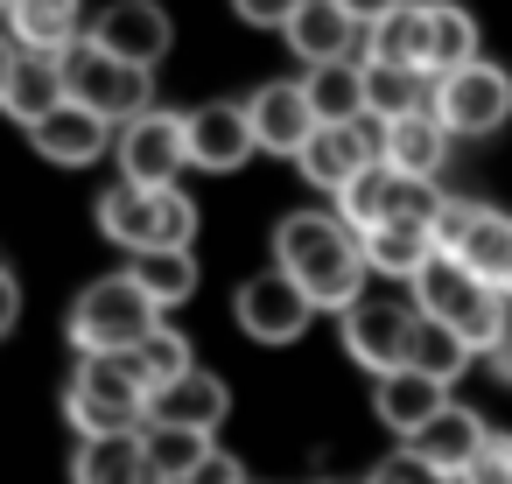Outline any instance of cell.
I'll return each mask as SVG.
<instances>
[{"mask_svg":"<svg viewBox=\"0 0 512 484\" xmlns=\"http://www.w3.org/2000/svg\"><path fill=\"white\" fill-rule=\"evenodd\" d=\"M358 239H365L372 274H393V281H414V274H421V260L442 246L428 218H393V225H372V232H358Z\"/></svg>","mask_w":512,"mask_h":484,"instance_id":"26","label":"cell"},{"mask_svg":"<svg viewBox=\"0 0 512 484\" xmlns=\"http://www.w3.org/2000/svg\"><path fill=\"white\" fill-rule=\"evenodd\" d=\"M64 85H71V99H85L92 113H106L113 127L120 120H134L141 106H148V64H127V57H113L99 36H78L71 50H64Z\"/></svg>","mask_w":512,"mask_h":484,"instance_id":"5","label":"cell"},{"mask_svg":"<svg viewBox=\"0 0 512 484\" xmlns=\"http://www.w3.org/2000/svg\"><path fill=\"white\" fill-rule=\"evenodd\" d=\"M463 484H512V435L505 428H491L477 442V456L463 463Z\"/></svg>","mask_w":512,"mask_h":484,"instance_id":"36","label":"cell"},{"mask_svg":"<svg viewBox=\"0 0 512 484\" xmlns=\"http://www.w3.org/2000/svg\"><path fill=\"white\" fill-rule=\"evenodd\" d=\"M22 50H43V57H64L78 36H85V8L78 0H8V15H0Z\"/></svg>","mask_w":512,"mask_h":484,"instance_id":"21","label":"cell"},{"mask_svg":"<svg viewBox=\"0 0 512 484\" xmlns=\"http://www.w3.org/2000/svg\"><path fill=\"white\" fill-rule=\"evenodd\" d=\"M421 106H435V71H428V64L365 57V113L400 120V113H421Z\"/></svg>","mask_w":512,"mask_h":484,"instance_id":"25","label":"cell"},{"mask_svg":"<svg viewBox=\"0 0 512 484\" xmlns=\"http://www.w3.org/2000/svg\"><path fill=\"white\" fill-rule=\"evenodd\" d=\"M8 71H15V36L0 29V92H8Z\"/></svg>","mask_w":512,"mask_h":484,"instance_id":"42","label":"cell"},{"mask_svg":"<svg viewBox=\"0 0 512 484\" xmlns=\"http://www.w3.org/2000/svg\"><path fill=\"white\" fill-rule=\"evenodd\" d=\"M484 435H491V428H484L470 407L442 400V407H435V421H421V435H407V442H414L421 456H435L442 470H456V477H463V463L477 456V442H484Z\"/></svg>","mask_w":512,"mask_h":484,"instance_id":"27","label":"cell"},{"mask_svg":"<svg viewBox=\"0 0 512 484\" xmlns=\"http://www.w3.org/2000/svg\"><path fill=\"white\" fill-rule=\"evenodd\" d=\"M29 148H36L43 162H57V169H85V162H99V155L113 148V120L92 113L85 99H64V106H50V113L29 127Z\"/></svg>","mask_w":512,"mask_h":484,"instance_id":"14","label":"cell"},{"mask_svg":"<svg viewBox=\"0 0 512 484\" xmlns=\"http://www.w3.org/2000/svg\"><path fill=\"white\" fill-rule=\"evenodd\" d=\"M288 43L302 64H330V57H351L365 43V22L344 8V0H302L295 22H288Z\"/></svg>","mask_w":512,"mask_h":484,"instance_id":"20","label":"cell"},{"mask_svg":"<svg viewBox=\"0 0 512 484\" xmlns=\"http://www.w3.org/2000/svg\"><path fill=\"white\" fill-rule=\"evenodd\" d=\"M379 141H386V120L379 113H358V120H323L309 141H302V155H295V169H302V183H316V190H344L365 162H379Z\"/></svg>","mask_w":512,"mask_h":484,"instance_id":"10","label":"cell"},{"mask_svg":"<svg viewBox=\"0 0 512 484\" xmlns=\"http://www.w3.org/2000/svg\"><path fill=\"white\" fill-rule=\"evenodd\" d=\"M232 414V386L218 372H176L169 386L148 393V421H183V428H218Z\"/></svg>","mask_w":512,"mask_h":484,"instance_id":"19","label":"cell"},{"mask_svg":"<svg viewBox=\"0 0 512 484\" xmlns=\"http://www.w3.org/2000/svg\"><path fill=\"white\" fill-rule=\"evenodd\" d=\"M372 484H379V477H372Z\"/></svg>","mask_w":512,"mask_h":484,"instance_id":"46","label":"cell"},{"mask_svg":"<svg viewBox=\"0 0 512 484\" xmlns=\"http://www.w3.org/2000/svg\"><path fill=\"white\" fill-rule=\"evenodd\" d=\"M120 176L127 183H176L190 169V120L183 113H162V106H141L134 120H120Z\"/></svg>","mask_w":512,"mask_h":484,"instance_id":"9","label":"cell"},{"mask_svg":"<svg viewBox=\"0 0 512 484\" xmlns=\"http://www.w3.org/2000/svg\"><path fill=\"white\" fill-rule=\"evenodd\" d=\"M64 414L78 435H127L148 428V379L134 351H85V365L64 386Z\"/></svg>","mask_w":512,"mask_h":484,"instance_id":"2","label":"cell"},{"mask_svg":"<svg viewBox=\"0 0 512 484\" xmlns=\"http://www.w3.org/2000/svg\"><path fill=\"white\" fill-rule=\"evenodd\" d=\"M183 120H190V169L232 176V169H246V162L260 155L253 113L232 106V99H211V106H197V113H183Z\"/></svg>","mask_w":512,"mask_h":484,"instance_id":"13","label":"cell"},{"mask_svg":"<svg viewBox=\"0 0 512 484\" xmlns=\"http://www.w3.org/2000/svg\"><path fill=\"white\" fill-rule=\"evenodd\" d=\"M365 57L386 64H428V0H400L379 22H365Z\"/></svg>","mask_w":512,"mask_h":484,"instance_id":"28","label":"cell"},{"mask_svg":"<svg viewBox=\"0 0 512 484\" xmlns=\"http://www.w3.org/2000/svg\"><path fill=\"white\" fill-rule=\"evenodd\" d=\"M99 232L127 253H155V246H190L197 239V204L176 183H120L99 197Z\"/></svg>","mask_w":512,"mask_h":484,"instance_id":"3","label":"cell"},{"mask_svg":"<svg viewBox=\"0 0 512 484\" xmlns=\"http://www.w3.org/2000/svg\"><path fill=\"white\" fill-rule=\"evenodd\" d=\"M484 365H491V379H498V386H512V330H505V337L484 351Z\"/></svg>","mask_w":512,"mask_h":484,"instance_id":"40","label":"cell"},{"mask_svg":"<svg viewBox=\"0 0 512 484\" xmlns=\"http://www.w3.org/2000/svg\"><path fill=\"white\" fill-rule=\"evenodd\" d=\"M0 15H8V0H0Z\"/></svg>","mask_w":512,"mask_h":484,"instance_id":"43","label":"cell"},{"mask_svg":"<svg viewBox=\"0 0 512 484\" xmlns=\"http://www.w3.org/2000/svg\"><path fill=\"white\" fill-rule=\"evenodd\" d=\"M183 484H246V470H239V456H225V449H211Z\"/></svg>","mask_w":512,"mask_h":484,"instance_id":"38","label":"cell"},{"mask_svg":"<svg viewBox=\"0 0 512 484\" xmlns=\"http://www.w3.org/2000/svg\"><path fill=\"white\" fill-rule=\"evenodd\" d=\"M71 484H162V470L148 463L141 428H127V435H78Z\"/></svg>","mask_w":512,"mask_h":484,"instance_id":"17","label":"cell"},{"mask_svg":"<svg viewBox=\"0 0 512 484\" xmlns=\"http://www.w3.org/2000/svg\"><path fill=\"white\" fill-rule=\"evenodd\" d=\"M239 330L246 337H260V344H295L302 330H309V316H316V295L274 260L267 274H253L246 288H239Z\"/></svg>","mask_w":512,"mask_h":484,"instance_id":"12","label":"cell"},{"mask_svg":"<svg viewBox=\"0 0 512 484\" xmlns=\"http://www.w3.org/2000/svg\"><path fill=\"white\" fill-rule=\"evenodd\" d=\"M477 57V15L456 8V0H428V71H456Z\"/></svg>","mask_w":512,"mask_h":484,"instance_id":"32","label":"cell"},{"mask_svg":"<svg viewBox=\"0 0 512 484\" xmlns=\"http://www.w3.org/2000/svg\"><path fill=\"white\" fill-rule=\"evenodd\" d=\"M449 127H442V113L435 106H421V113H400V120H386V141H379V155L393 162V169H407V176H435L442 162H449Z\"/></svg>","mask_w":512,"mask_h":484,"instance_id":"24","label":"cell"},{"mask_svg":"<svg viewBox=\"0 0 512 484\" xmlns=\"http://www.w3.org/2000/svg\"><path fill=\"white\" fill-rule=\"evenodd\" d=\"M155 323H162V302H155L134 274H106V281H92V288L78 295V309H71V344H78V358H85V351H134Z\"/></svg>","mask_w":512,"mask_h":484,"instance_id":"4","label":"cell"},{"mask_svg":"<svg viewBox=\"0 0 512 484\" xmlns=\"http://www.w3.org/2000/svg\"><path fill=\"white\" fill-rule=\"evenodd\" d=\"M134 365H141V379H148V393H155V386H169L176 372H190V337L169 330V323H155V330L134 344Z\"/></svg>","mask_w":512,"mask_h":484,"instance_id":"34","label":"cell"},{"mask_svg":"<svg viewBox=\"0 0 512 484\" xmlns=\"http://www.w3.org/2000/svg\"><path fill=\"white\" fill-rule=\"evenodd\" d=\"M442 400H449V386H442L435 372H421V365H393V372H379V386H372V414H379V428H393L400 442L421 435V421H435Z\"/></svg>","mask_w":512,"mask_h":484,"instance_id":"15","label":"cell"},{"mask_svg":"<svg viewBox=\"0 0 512 484\" xmlns=\"http://www.w3.org/2000/svg\"><path fill=\"white\" fill-rule=\"evenodd\" d=\"M505 295H512V281H505Z\"/></svg>","mask_w":512,"mask_h":484,"instance_id":"44","label":"cell"},{"mask_svg":"<svg viewBox=\"0 0 512 484\" xmlns=\"http://www.w3.org/2000/svg\"><path fill=\"white\" fill-rule=\"evenodd\" d=\"M435 113H442V127L456 141H484V134H498L512 120V78L498 64H484V57H470V64L435 78Z\"/></svg>","mask_w":512,"mask_h":484,"instance_id":"7","label":"cell"},{"mask_svg":"<svg viewBox=\"0 0 512 484\" xmlns=\"http://www.w3.org/2000/svg\"><path fill=\"white\" fill-rule=\"evenodd\" d=\"M71 85H64V57H43V50H22L15 43V71H8V92H0V113H15L22 127H36L50 106H64Z\"/></svg>","mask_w":512,"mask_h":484,"instance_id":"22","label":"cell"},{"mask_svg":"<svg viewBox=\"0 0 512 484\" xmlns=\"http://www.w3.org/2000/svg\"><path fill=\"white\" fill-rule=\"evenodd\" d=\"M141 442H148V463L162 470V484H183L211 456V428H183V421H148Z\"/></svg>","mask_w":512,"mask_h":484,"instance_id":"31","label":"cell"},{"mask_svg":"<svg viewBox=\"0 0 512 484\" xmlns=\"http://www.w3.org/2000/svg\"><path fill=\"white\" fill-rule=\"evenodd\" d=\"M344 8H351V15H358V22H379V15H386V8H400V0H344Z\"/></svg>","mask_w":512,"mask_h":484,"instance_id":"41","label":"cell"},{"mask_svg":"<svg viewBox=\"0 0 512 484\" xmlns=\"http://www.w3.org/2000/svg\"><path fill=\"white\" fill-rule=\"evenodd\" d=\"M246 113H253V134H260L267 155H302V141L323 127L316 106H309V85H260L246 99Z\"/></svg>","mask_w":512,"mask_h":484,"instance_id":"16","label":"cell"},{"mask_svg":"<svg viewBox=\"0 0 512 484\" xmlns=\"http://www.w3.org/2000/svg\"><path fill=\"white\" fill-rule=\"evenodd\" d=\"M414 323H421V309L414 302H393V295H358L351 309H344V351L379 379V372H393V365H407V351H414Z\"/></svg>","mask_w":512,"mask_h":484,"instance_id":"11","label":"cell"},{"mask_svg":"<svg viewBox=\"0 0 512 484\" xmlns=\"http://www.w3.org/2000/svg\"><path fill=\"white\" fill-rule=\"evenodd\" d=\"M15 316H22V281H15L8 267H0V337L15 330Z\"/></svg>","mask_w":512,"mask_h":484,"instance_id":"39","label":"cell"},{"mask_svg":"<svg viewBox=\"0 0 512 484\" xmlns=\"http://www.w3.org/2000/svg\"><path fill=\"white\" fill-rule=\"evenodd\" d=\"M435 239L477 274V281H512V218L491 211V204H463V197H442L435 211Z\"/></svg>","mask_w":512,"mask_h":484,"instance_id":"8","label":"cell"},{"mask_svg":"<svg viewBox=\"0 0 512 484\" xmlns=\"http://www.w3.org/2000/svg\"><path fill=\"white\" fill-rule=\"evenodd\" d=\"M337 211H344L358 232L393 225V218H428V225H435L442 197H435V176H407V169H393V162L379 155V162H365V169L337 190Z\"/></svg>","mask_w":512,"mask_h":484,"instance_id":"6","label":"cell"},{"mask_svg":"<svg viewBox=\"0 0 512 484\" xmlns=\"http://www.w3.org/2000/svg\"><path fill=\"white\" fill-rule=\"evenodd\" d=\"M372 477H379V484H463L456 470H442V463H435V456H421L414 442H407L400 456H386V463H379Z\"/></svg>","mask_w":512,"mask_h":484,"instance_id":"35","label":"cell"},{"mask_svg":"<svg viewBox=\"0 0 512 484\" xmlns=\"http://www.w3.org/2000/svg\"><path fill=\"white\" fill-rule=\"evenodd\" d=\"M316 484H323V477H316Z\"/></svg>","mask_w":512,"mask_h":484,"instance_id":"45","label":"cell"},{"mask_svg":"<svg viewBox=\"0 0 512 484\" xmlns=\"http://www.w3.org/2000/svg\"><path fill=\"white\" fill-rule=\"evenodd\" d=\"M295 8H302V0H232V15L253 22V29H288Z\"/></svg>","mask_w":512,"mask_h":484,"instance_id":"37","label":"cell"},{"mask_svg":"<svg viewBox=\"0 0 512 484\" xmlns=\"http://www.w3.org/2000/svg\"><path fill=\"white\" fill-rule=\"evenodd\" d=\"M407 288H414V309H421V316H442V323H456V316H463V309H470L484 288H498V281H477V274H470V267L449 253V246H435Z\"/></svg>","mask_w":512,"mask_h":484,"instance_id":"23","label":"cell"},{"mask_svg":"<svg viewBox=\"0 0 512 484\" xmlns=\"http://www.w3.org/2000/svg\"><path fill=\"white\" fill-rule=\"evenodd\" d=\"M470 337L456 330V323H442V316H421L414 323V351H407V365H421V372H435L442 386H456L463 372H470Z\"/></svg>","mask_w":512,"mask_h":484,"instance_id":"30","label":"cell"},{"mask_svg":"<svg viewBox=\"0 0 512 484\" xmlns=\"http://www.w3.org/2000/svg\"><path fill=\"white\" fill-rule=\"evenodd\" d=\"M274 253H281V267L316 295V309H351V302L365 295L372 260H365V239H358V225H351V218L295 211V218H281Z\"/></svg>","mask_w":512,"mask_h":484,"instance_id":"1","label":"cell"},{"mask_svg":"<svg viewBox=\"0 0 512 484\" xmlns=\"http://www.w3.org/2000/svg\"><path fill=\"white\" fill-rule=\"evenodd\" d=\"M134 281L162 309H176V302L197 295V260H190V246H155V253H134Z\"/></svg>","mask_w":512,"mask_h":484,"instance_id":"33","label":"cell"},{"mask_svg":"<svg viewBox=\"0 0 512 484\" xmlns=\"http://www.w3.org/2000/svg\"><path fill=\"white\" fill-rule=\"evenodd\" d=\"M92 36L113 50V57H127V64H162V50H169V15L155 8V0H113V8L92 22Z\"/></svg>","mask_w":512,"mask_h":484,"instance_id":"18","label":"cell"},{"mask_svg":"<svg viewBox=\"0 0 512 484\" xmlns=\"http://www.w3.org/2000/svg\"><path fill=\"white\" fill-rule=\"evenodd\" d=\"M309 106H316V120H358L365 113V64H351V57H330V64H309Z\"/></svg>","mask_w":512,"mask_h":484,"instance_id":"29","label":"cell"}]
</instances>
